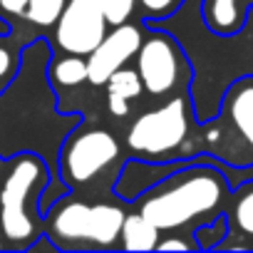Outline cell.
I'll use <instances>...</instances> for the list:
<instances>
[{"mask_svg": "<svg viewBox=\"0 0 253 253\" xmlns=\"http://www.w3.org/2000/svg\"><path fill=\"white\" fill-rule=\"evenodd\" d=\"M221 201V184L218 179L209 174H196L189 176L186 181L176 184L174 189L157 194L142 206V213L159 228H176L184 226L186 221L209 213L216 204Z\"/></svg>", "mask_w": 253, "mask_h": 253, "instance_id": "1", "label": "cell"}, {"mask_svg": "<svg viewBox=\"0 0 253 253\" xmlns=\"http://www.w3.org/2000/svg\"><path fill=\"white\" fill-rule=\"evenodd\" d=\"M189 132L186 102L181 97L167 102L164 107L142 114L129 129V147L142 154H167L176 149Z\"/></svg>", "mask_w": 253, "mask_h": 253, "instance_id": "2", "label": "cell"}, {"mask_svg": "<svg viewBox=\"0 0 253 253\" xmlns=\"http://www.w3.org/2000/svg\"><path fill=\"white\" fill-rule=\"evenodd\" d=\"M124 211L109 204H67L55 213L52 228L60 238L67 241H92L97 246H109L117 236H122Z\"/></svg>", "mask_w": 253, "mask_h": 253, "instance_id": "3", "label": "cell"}, {"mask_svg": "<svg viewBox=\"0 0 253 253\" xmlns=\"http://www.w3.org/2000/svg\"><path fill=\"white\" fill-rule=\"evenodd\" d=\"M107 35L102 0H70L57 20V45L70 55H89Z\"/></svg>", "mask_w": 253, "mask_h": 253, "instance_id": "4", "label": "cell"}, {"mask_svg": "<svg viewBox=\"0 0 253 253\" xmlns=\"http://www.w3.org/2000/svg\"><path fill=\"white\" fill-rule=\"evenodd\" d=\"M40 174H42L40 164L25 157L13 167V171L3 184V191H0V223H3V231L10 241H25L33 236V223L25 213V199L28 191L40 179Z\"/></svg>", "mask_w": 253, "mask_h": 253, "instance_id": "5", "label": "cell"}, {"mask_svg": "<svg viewBox=\"0 0 253 253\" xmlns=\"http://www.w3.org/2000/svg\"><path fill=\"white\" fill-rule=\"evenodd\" d=\"M119 154V147L109 132L94 129L77 137L65 154V171L72 181H89Z\"/></svg>", "mask_w": 253, "mask_h": 253, "instance_id": "6", "label": "cell"}, {"mask_svg": "<svg viewBox=\"0 0 253 253\" xmlns=\"http://www.w3.org/2000/svg\"><path fill=\"white\" fill-rule=\"evenodd\" d=\"M142 47V33L134 25H117L114 33L104 35V40L89 52L87 70L92 84H107V80Z\"/></svg>", "mask_w": 253, "mask_h": 253, "instance_id": "7", "label": "cell"}, {"mask_svg": "<svg viewBox=\"0 0 253 253\" xmlns=\"http://www.w3.org/2000/svg\"><path fill=\"white\" fill-rule=\"evenodd\" d=\"M137 55H139V60H137L139 75H142V82H144L147 92L164 94L176 84V72H179L176 50L167 38L157 35V38L142 42Z\"/></svg>", "mask_w": 253, "mask_h": 253, "instance_id": "8", "label": "cell"}, {"mask_svg": "<svg viewBox=\"0 0 253 253\" xmlns=\"http://www.w3.org/2000/svg\"><path fill=\"white\" fill-rule=\"evenodd\" d=\"M142 75L134 70H117L109 80H107V102H109V112L114 117H124L129 112V102L134 97L142 94Z\"/></svg>", "mask_w": 253, "mask_h": 253, "instance_id": "9", "label": "cell"}, {"mask_svg": "<svg viewBox=\"0 0 253 253\" xmlns=\"http://www.w3.org/2000/svg\"><path fill=\"white\" fill-rule=\"evenodd\" d=\"M159 238V228L144 216H124L122 226V246L126 251H154Z\"/></svg>", "mask_w": 253, "mask_h": 253, "instance_id": "10", "label": "cell"}, {"mask_svg": "<svg viewBox=\"0 0 253 253\" xmlns=\"http://www.w3.org/2000/svg\"><path fill=\"white\" fill-rule=\"evenodd\" d=\"M231 119L243 139L253 147V84L241 87L231 102Z\"/></svg>", "mask_w": 253, "mask_h": 253, "instance_id": "11", "label": "cell"}, {"mask_svg": "<svg viewBox=\"0 0 253 253\" xmlns=\"http://www.w3.org/2000/svg\"><path fill=\"white\" fill-rule=\"evenodd\" d=\"M52 77L65 84V87H72V84H80L89 77V70H87V62L80 57V55H72V57H65L60 60L55 67H52Z\"/></svg>", "mask_w": 253, "mask_h": 253, "instance_id": "12", "label": "cell"}, {"mask_svg": "<svg viewBox=\"0 0 253 253\" xmlns=\"http://www.w3.org/2000/svg\"><path fill=\"white\" fill-rule=\"evenodd\" d=\"M62 10H65V0H30L25 15L30 23L47 28V25H55L60 20Z\"/></svg>", "mask_w": 253, "mask_h": 253, "instance_id": "13", "label": "cell"}, {"mask_svg": "<svg viewBox=\"0 0 253 253\" xmlns=\"http://www.w3.org/2000/svg\"><path fill=\"white\" fill-rule=\"evenodd\" d=\"M211 20L221 30L233 28L236 20H238V15H236V0H213V3H211Z\"/></svg>", "mask_w": 253, "mask_h": 253, "instance_id": "14", "label": "cell"}, {"mask_svg": "<svg viewBox=\"0 0 253 253\" xmlns=\"http://www.w3.org/2000/svg\"><path fill=\"white\" fill-rule=\"evenodd\" d=\"M102 8L107 15V23L112 25H124L126 18L134 10V0H102Z\"/></svg>", "mask_w": 253, "mask_h": 253, "instance_id": "15", "label": "cell"}, {"mask_svg": "<svg viewBox=\"0 0 253 253\" xmlns=\"http://www.w3.org/2000/svg\"><path fill=\"white\" fill-rule=\"evenodd\" d=\"M236 223L241 226V231L253 233V191L246 194L238 206H236Z\"/></svg>", "mask_w": 253, "mask_h": 253, "instance_id": "16", "label": "cell"}, {"mask_svg": "<svg viewBox=\"0 0 253 253\" xmlns=\"http://www.w3.org/2000/svg\"><path fill=\"white\" fill-rule=\"evenodd\" d=\"M28 5H30V0H0V8H3L5 13H13V15L25 13Z\"/></svg>", "mask_w": 253, "mask_h": 253, "instance_id": "17", "label": "cell"}, {"mask_svg": "<svg viewBox=\"0 0 253 253\" xmlns=\"http://www.w3.org/2000/svg\"><path fill=\"white\" fill-rule=\"evenodd\" d=\"M176 3V0H142V5L152 13H167L171 5Z\"/></svg>", "mask_w": 253, "mask_h": 253, "instance_id": "18", "label": "cell"}, {"mask_svg": "<svg viewBox=\"0 0 253 253\" xmlns=\"http://www.w3.org/2000/svg\"><path fill=\"white\" fill-rule=\"evenodd\" d=\"M157 248H159V251H189V243H184V241H179V238H169V241L157 243Z\"/></svg>", "mask_w": 253, "mask_h": 253, "instance_id": "19", "label": "cell"}, {"mask_svg": "<svg viewBox=\"0 0 253 253\" xmlns=\"http://www.w3.org/2000/svg\"><path fill=\"white\" fill-rule=\"evenodd\" d=\"M8 70H10V55L5 50H0V77L8 75Z\"/></svg>", "mask_w": 253, "mask_h": 253, "instance_id": "20", "label": "cell"}]
</instances>
